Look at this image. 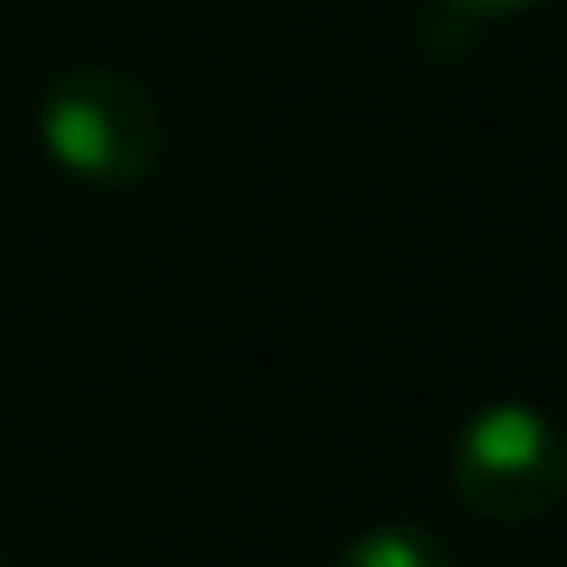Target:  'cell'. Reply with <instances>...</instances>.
<instances>
[{
	"label": "cell",
	"instance_id": "obj_1",
	"mask_svg": "<svg viewBox=\"0 0 567 567\" xmlns=\"http://www.w3.org/2000/svg\"><path fill=\"white\" fill-rule=\"evenodd\" d=\"M449 488L468 515L528 528L567 495V435L548 410L502 396L482 403L449 442Z\"/></svg>",
	"mask_w": 567,
	"mask_h": 567
},
{
	"label": "cell",
	"instance_id": "obj_2",
	"mask_svg": "<svg viewBox=\"0 0 567 567\" xmlns=\"http://www.w3.org/2000/svg\"><path fill=\"white\" fill-rule=\"evenodd\" d=\"M40 145L80 185H140L165 152V113L133 73L73 66L40 93Z\"/></svg>",
	"mask_w": 567,
	"mask_h": 567
},
{
	"label": "cell",
	"instance_id": "obj_4",
	"mask_svg": "<svg viewBox=\"0 0 567 567\" xmlns=\"http://www.w3.org/2000/svg\"><path fill=\"white\" fill-rule=\"evenodd\" d=\"M449 13H468V20H508V13H528L542 0H442Z\"/></svg>",
	"mask_w": 567,
	"mask_h": 567
},
{
	"label": "cell",
	"instance_id": "obj_5",
	"mask_svg": "<svg viewBox=\"0 0 567 567\" xmlns=\"http://www.w3.org/2000/svg\"><path fill=\"white\" fill-rule=\"evenodd\" d=\"M0 567H7V555H0Z\"/></svg>",
	"mask_w": 567,
	"mask_h": 567
},
{
	"label": "cell",
	"instance_id": "obj_3",
	"mask_svg": "<svg viewBox=\"0 0 567 567\" xmlns=\"http://www.w3.org/2000/svg\"><path fill=\"white\" fill-rule=\"evenodd\" d=\"M330 567H455V561L423 522H377L357 542H343V555Z\"/></svg>",
	"mask_w": 567,
	"mask_h": 567
}]
</instances>
